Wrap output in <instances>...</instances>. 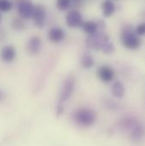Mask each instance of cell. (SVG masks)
Masks as SVG:
<instances>
[{
    "label": "cell",
    "instance_id": "cell-6",
    "mask_svg": "<svg viewBox=\"0 0 145 146\" xmlns=\"http://www.w3.org/2000/svg\"><path fill=\"white\" fill-rule=\"evenodd\" d=\"M32 19L36 27L39 29H42L44 27L45 21H46V11L44 8L42 7L41 5L34 6Z\"/></svg>",
    "mask_w": 145,
    "mask_h": 146
},
{
    "label": "cell",
    "instance_id": "cell-18",
    "mask_svg": "<svg viewBox=\"0 0 145 146\" xmlns=\"http://www.w3.org/2000/svg\"><path fill=\"white\" fill-rule=\"evenodd\" d=\"M56 6L60 10L65 11V10H67L71 8L72 2H71V0H57Z\"/></svg>",
    "mask_w": 145,
    "mask_h": 146
},
{
    "label": "cell",
    "instance_id": "cell-14",
    "mask_svg": "<svg viewBox=\"0 0 145 146\" xmlns=\"http://www.w3.org/2000/svg\"><path fill=\"white\" fill-rule=\"evenodd\" d=\"M130 133H131V138L134 141H139L143 138V136H144V127L138 121L132 127V128L130 130Z\"/></svg>",
    "mask_w": 145,
    "mask_h": 146
},
{
    "label": "cell",
    "instance_id": "cell-16",
    "mask_svg": "<svg viewBox=\"0 0 145 146\" xmlns=\"http://www.w3.org/2000/svg\"><path fill=\"white\" fill-rule=\"evenodd\" d=\"M81 65L84 69H90L94 65V60L92 54H85L82 55L81 59Z\"/></svg>",
    "mask_w": 145,
    "mask_h": 146
},
{
    "label": "cell",
    "instance_id": "cell-3",
    "mask_svg": "<svg viewBox=\"0 0 145 146\" xmlns=\"http://www.w3.org/2000/svg\"><path fill=\"white\" fill-rule=\"evenodd\" d=\"M75 79L73 76H68L60 93V97H59V103L58 105H62L64 106V104L69 100V99L72 97L74 89H75Z\"/></svg>",
    "mask_w": 145,
    "mask_h": 146
},
{
    "label": "cell",
    "instance_id": "cell-20",
    "mask_svg": "<svg viewBox=\"0 0 145 146\" xmlns=\"http://www.w3.org/2000/svg\"><path fill=\"white\" fill-rule=\"evenodd\" d=\"M104 53L105 54H112L115 50V47H114V44L112 42H110L109 40L106 41L101 47L100 48Z\"/></svg>",
    "mask_w": 145,
    "mask_h": 146
},
{
    "label": "cell",
    "instance_id": "cell-9",
    "mask_svg": "<svg viewBox=\"0 0 145 146\" xmlns=\"http://www.w3.org/2000/svg\"><path fill=\"white\" fill-rule=\"evenodd\" d=\"M42 48V40L39 36H32L26 44V50L27 52L32 54V55H35L37 54Z\"/></svg>",
    "mask_w": 145,
    "mask_h": 146
},
{
    "label": "cell",
    "instance_id": "cell-21",
    "mask_svg": "<svg viewBox=\"0 0 145 146\" xmlns=\"http://www.w3.org/2000/svg\"><path fill=\"white\" fill-rule=\"evenodd\" d=\"M135 33L138 36H144L145 33V24L141 23L140 25L138 26V27L135 29Z\"/></svg>",
    "mask_w": 145,
    "mask_h": 146
},
{
    "label": "cell",
    "instance_id": "cell-2",
    "mask_svg": "<svg viewBox=\"0 0 145 146\" xmlns=\"http://www.w3.org/2000/svg\"><path fill=\"white\" fill-rule=\"evenodd\" d=\"M121 42L128 49L135 50L141 46V39L132 27H126L121 33Z\"/></svg>",
    "mask_w": 145,
    "mask_h": 146
},
{
    "label": "cell",
    "instance_id": "cell-12",
    "mask_svg": "<svg viewBox=\"0 0 145 146\" xmlns=\"http://www.w3.org/2000/svg\"><path fill=\"white\" fill-rule=\"evenodd\" d=\"M111 92L114 97L117 98V99H121L125 95V86L124 84L121 82V81H115L112 86L111 88Z\"/></svg>",
    "mask_w": 145,
    "mask_h": 146
},
{
    "label": "cell",
    "instance_id": "cell-15",
    "mask_svg": "<svg viewBox=\"0 0 145 146\" xmlns=\"http://www.w3.org/2000/svg\"><path fill=\"white\" fill-rule=\"evenodd\" d=\"M102 13L105 17H110L115 11V3L111 0H105L102 3Z\"/></svg>",
    "mask_w": 145,
    "mask_h": 146
},
{
    "label": "cell",
    "instance_id": "cell-1",
    "mask_svg": "<svg viewBox=\"0 0 145 146\" xmlns=\"http://www.w3.org/2000/svg\"><path fill=\"white\" fill-rule=\"evenodd\" d=\"M74 121L81 127H91L96 120L97 115L94 110L88 108H81L77 110L73 115Z\"/></svg>",
    "mask_w": 145,
    "mask_h": 146
},
{
    "label": "cell",
    "instance_id": "cell-22",
    "mask_svg": "<svg viewBox=\"0 0 145 146\" xmlns=\"http://www.w3.org/2000/svg\"><path fill=\"white\" fill-rule=\"evenodd\" d=\"M5 98H6V94H5V92H4L3 89L0 88V102L3 101V100H4Z\"/></svg>",
    "mask_w": 145,
    "mask_h": 146
},
{
    "label": "cell",
    "instance_id": "cell-8",
    "mask_svg": "<svg viewBox=\"0 0 145 146\" xmlns=\"http://www.w3.org/2000/svg\"><path fill=\"white\" fill-rule=\"evenodd\" d=\"M16 57V50L12 45L4 46L0 52V58L5 63H10L15 60Z\"/></svg>",
    "mask_w": 145,
    "mask_h": 146
},
{
    "label": "cell",
    "instance_id": "cell-17",
    "mask_svg": "<svg viewBox=\"0 0 145 146\" xmlns=\"http://www.w3.org/2000/svg\"><path fill=\"white\" fill-rule=\"evenodd\" d=\"M11 26L12 28L17 31H21V30H24L26 27V24L23 21L22 18H15L13 19L12 22H11Z\"/></svg>",
    "mask_w": 145,
    "mask_h": 146
},
{
    "label": "cell",
    "instance_id": "cell-7",
    "mask_svg": "<svg viewBox=\"0 0 145 146\" xmlns=\"http://www.w3.org/2000/svg\"><path fill=\"white\" fill-rule=\"evenodd\" d=\"M66 25L71 28L81 27L83 23V18L78 10H71L66 15Z\"/></svg>",
    "mask_w": 145,
    "mask_h": 146
},
{
    "label": "cell",
    "instance_id": "cell-4",
    "mask_svg": "<svg viewBox=\"0 0 145 146\" xmlns=\"http://www.w3.org/2000/svg\"><path fill=\"white\" fill-rule=\"evenodd\" d=\"M108 40H109V37L105 33H95L93 35H89L87 38L86 44L88 48L99 50L102 45Z\"/></svg>",
    "mask_w": 145,
    "mask_h": 146
},
{
    "label": "cell",
    "instance_id": "cell-13",
    "mask_svg": "<svg viewBox=\"0 0 145 146\" xmlns=\"http://www.w3.org/2000/svg\"><path fill=\"white\" fill-rule=\"evenodd\" d=\"M82 30L84 31L85 33L88 34V35H93L95 33H97L99 26L97 24V22L93 21H83L81 27Z\"/></svg>",
    "mask_w": 145,
    "mask_h": 146
},
{
    "label": "cell",
    "instance_id": "cell-11",
    "mask_svg": "<svg viewBox=\"0 0 145 146\" xmlns=\"http://www.w3.org/2000/svg\"><path fill=\"white\" fill-rule=\"evenodd\" d=\"M48 39L55 43L60 42L65 38V31L60 27H52L48 32Z\"/></svg>",
    "mask_w": 145,
    "mask_h": 146
},
{
    "label": "cell",
    "instance_id": "cell-23",
    "mask_svg": "<svg viewBox=\"0 0 145 146\" xmlns=\"http://www.w3.org/2000/svg\"><path fill=\"white\" fill-rule=\"evenodd\" d=\"M1 19H2V18H1V13H0V22H1Z\"/></svg>",
    "mask_w": 145,
    "mask_h": 146
},
{
    "label": "cell",
    "instance_id": "cell-19",
    "mask_svg": "<svg viewBox=\"0 0 145 146\" xmlns=\"http://www.w3.org/2000/svg\"><path fill=\"white\" fill-rule=\"evenodd\" d=\"M13 8V4L9 0H0V12L7 13Z\"/></svg>",
    "mask_w": 145,
    "mask_h": 146
},
{
    "label": "cell",
    "instance_id": "cell-10",
    "mask_svg": "<svg viewBox=\"0 0 145 146\" xmlns=\"http://www.w3.org/2000/svg\"><path fill=\"white\" fill-rule=\"evenodd\" d=\"M98 76L102 82L108 83L114 79L115 72L109 66H102L98 70Z\"/></svg>",
    "mask_w": 145,
    "mask_h": 146
},
{
    "label": "cell",
    "instance_id": "cell-5",
    "mask_svg": "<svg viewBox=\"0 0 145 146\" xmlns=\"http://www.w3.org/2000/svg\"><path fill=\"white\" fill-rule=\"evenodd\" d=\"M18 13L23 20H28L32 18L34 4L31 0H19L17 3Z\"/></svg>",
    "mask_w": 145,
    "mask_h": 146
}]
</instances>
